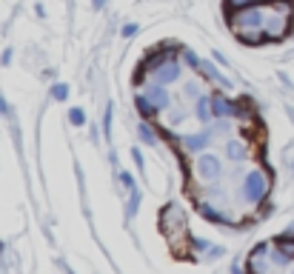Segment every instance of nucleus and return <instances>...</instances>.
<instances>
[{
    "label": "nucleus",
    "instance_id": "6",
    "mask_svg": "<svg viewBox=\"0 0 294 274\" xmlns=\"http://www.w3.org/2000/svg\"><path fill=\"white\" fill-rule=\"evenodd\" d=\"M135 103H137V108H140V115H143V117H151L154 112H157V106L149 100V94H137Z\"/></svg>",
    "mask_w": 294,
    "mask_h": 274
},
{
    "label": "nucleus",
    "instance_id": "15",
    "mask_svg": "<svg viewBox=\"0 0 294 274\" xmlns=\"http://www.w3.org/2000/svg\"><path fill=\"white\" fill-rule=\"evenodd\" d=\"M103 3H106V0H94V6H97V9H100V6H103Z\"/></svg>",
    "mask_w": 294,
    "mask_h": 274
},
{
    "label": "nucleus",
    "instance_id": "5",
    "mask_svg": "<svg viewBox=\"0 0 294 274\" xmlns=\"http://www.w3.org/2000/svg\"><path fill=\"white\" fill-rule=\"evenodd\" d=\"M146 94H149V100L154 103L157 108H166V106H169V94L163 92V86H151Z\"/></svg>",
    "mask_w": 294,
    "mask_h": 274
},
{
    "label": "nucleus",
    "instance_id": "7",
    "mask_svg": "<svg viewBox=\"0 0 294 274\" xmlns=\"http://www.w3.org/2000/svg\"><path fill=\"white\" fill-rule=\"evenodd\" d=\"M206 143H208V134H192V137H186V140H183V146H186L189 152H200Z\"/></svg>",
    "mask_w": 294,
    "mask_h": 274
},
{
    "label": "nucleus",
    "instance_id": "2",
    "mask_svg": "<svg viewBox=\"0 0 294 274\" xmlns=\"http://www.w3.org/2000/svg\"><path fill=\"white\" fill-rule=\"evenodd\" d=\"M286 15H277V17H272V20H265L263 26H265V40H280V37L286 35Z\"/></svg>",
    "mask_w": 294,
    "mask_h": 274
},
{
    "label": "nucleus",
    "instance_id": "11",
    "mask_svg": "<svg viewBox=\"0 0 294 274\" xmlns=\"http://www.w3.org/2000/svg\"><path fill=\"white\" fill-rule=\"evenodd\" d=\"M69 117H72L74 126H83V123H86V115H83L80 108H72V112H69Z\"/></svg>",
    "mask_w": 294,
    "mask_h": 274
},
{
    "label": "nucleus",
    "instance_id": "1",
    "mask_svg": "<svg viewBox=\"0 0 294 274\" xmlns=\"http://www.w3.org/2000/svg\"><path fill=\"white\" fill-rule=\"evenodd\" d=\"M269 174L265 172H251L249 177H246V183H243V195H246V200L249 203H260L265 195H269Z\"/></svg>",
    "mask_w": 294,
    "mask_h": 274
},
{
    "label": "nucleus",
    "instance_id": "9",
    "mask_svg": "<svg viewBox=\"0 0 294 274\" xmlns=\"http://www.w3.org/2000/svg\"><path fill=\"white\" fill-rule=\"evenodd\" d=\"M260 0H229V6L234 9V12H240V9H251V6H257Z\"/></svg>",
    "mask_w": 294,
    "mask_h": 274
},
{
    "label": "nucleus",
    "instance_id": "4",
    "mask_svg": "<svg viewBox=\"0 0 294 274\" xmlns=\"http://www.w3.org/2000/svg\"><path fill=\"white\" fill-rule=\"evenodd\" d=\"M180 77V69L177 63H172V60H163V63L157 66V83H172V80Z\"/></svg>",
    "mask_w": 294,
    "mask_h": 274
},
{
    "label": "nucleus",
    "instance_id": "13",
    "mask_svg": "<svg viewBox=\"0 0 294 274\" xmlns=\"http://www.w3.org/2000/svg\"><path fill=\"white\" fill-rule=\"evenodd\" d=\"M183 60H186L189 66H194V69H197V66H200V60H197V54H194V51H189V49L183 51Z\"/></svg>",
    "mask_w": 294,
    "mask_h": 274
},
{
    "label": "nucleus",
    "instance_id": "12",
    "mask_svg": "<svg viewBox=\"0 0 294 274\" xmlns=\"http://www.w3.org/2000/svg\"><path fill=\"white\" fill-rule=\"evenodd\" d=\"M140 137H143L146 143H154V140H157V137H154V131H151L149 126H143V123H140Z\"/></svg>",
    "mask_w": 294,
    "mask_h": 274
},
{
    "label": "nucleus",
    "instance_id": "3",
    "mask_svg": "<svg viewBox=\"0 0 294 274\" xmlns=\"http://www.w3.org/2000/svg\"><path fill=\"white\" fill-rule=\"evenodd\" d=\"M197 172H200V177H217L220 174V160L206 154V157L197 160Z\"/></svg>",
    "mask_w": 294,
    "mask_h": 274
},
{
    "label": "nucleus",
    "instance_id": "16",
    "mask_svg": "<svg viewBox=\"0 0 294 274\" xmlns=\"http://www.w3.org/2000/svg\"><path fill=\"white\" fill-rule=\"evenodd\" d=\"M3 108H6V103H3V100H0V112H3Z\"/></svg>",
    "mask_w": 294,
    "mask_h": 274
},
{
    "label": "nucleus",
    "instance_id": "10",
    "mask_svg": "<svg viewBox=\"0 0 294 274\" xmlns=\"http://www.w3.org/2000/svg\"><path fill=\"white\" fill-rule=\"evenodd\" d=\"M51 94H55V100H66V97H69V86H63V83H58V86L51 89Z\"/></svg>",
    "mask_w": 294,
    "mask_h": 274
},
{
    "label": "nucleus",
    "instance_id": "14",
    "mask_svg": "<svg viewBox=\"0 0 294 274\" xmlns=\"http://www.w3.org/2000/svg\"><path fill=\"white\" fill-rule=\"evenodd\" d=\"M135 32H137V26H135V23H129V26L123 29V35H126V37H131V35H135Z\"/></svg>",
    "mask_w": 294,
    "mask_h": 274
},
{
    "label": "nucleus",
    "instance_id": "8",
    "mask_svg": "<svg viewBox=\"0 0 294 274\" xmlns=\"http://www.w3.org/2000/svg\"><path fill=\"white\" fill-rule=\"evenodd\" d=\"M226 154H229L231 160H243L246 157V146L240 143V140H231V143L226 146Z\"/></svg>",
    "mask_w": 294,
    "mask_h": 274
}]
</instances>
